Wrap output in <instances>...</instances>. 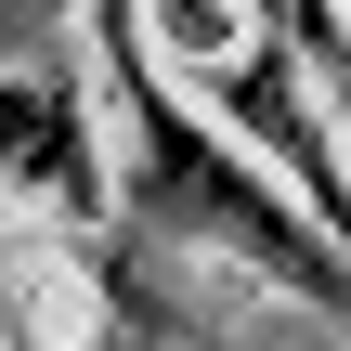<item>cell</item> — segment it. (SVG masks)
<instances>
[]
</instances>
